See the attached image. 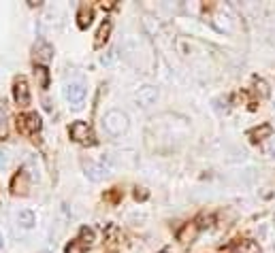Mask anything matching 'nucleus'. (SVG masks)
Listing matches in <instances>:
<instances>
[{"label": "nucleus", "mask_w": 275, "mask_h": 253, "mask_svg": "<svg viewBox=\"0 0 275 253\" xmlns=\"http://www.w3.org/2000/svg\"><path fill=\"white\" fill-rule=\"evenodd\" d=\"M128 115L124 111H118V108H113V111H109L107 115H105L103 119V128L107 130L111 137H122L124 132L128 130Z\"/></svg>", "instance_id": "1"}, {"label": "nucleus", "mask_w": 275, "mask_h": 253, "mask_svg": "<svg viewBox=\"0 0 275 253\" xmlns=\"http://www.w3.org/2000/svg\"><path fill=\"white\" fill-rule=\"evenodd\" d=\"M62 94H64L66 102H70V106L79 108V106L83 104V100H85V85L79 83V81H70V83L64 85Z\"/></svg>", "instance_id": "2"}, {"label": "nucleus", "mask_w": 275, "mask_h": 253, "mask_svg": "<svg viewBox=\"0 0 275 253\" xmlns=\"http://www.w3.org/2000/svg\"><path fill=\"white\" fill-rule=\"evenodd\" d=\"M68 134H70V139H73L75 143H81V145H94L96 143L94 132H92V128L85 121H75L68 128Z\"/></svg>", "instance_id": "3"}, {"label": "nucleus", "mask_w": 275, "mask_h": 253, "mask_svg": "<svg viewBox=\"0 0 275 253\" xmlns=\"http://www.w3.org/2000/svg\"><path fill=\"white\" fill-rule=\"evenodd\" d=\"M17 128H20L24 134H37L43 128L41 115L39 113H26L17 119Z\"/></svg>", "instance_id": "4"}, {"label": "nucleus", "mask_w": 275, "mask_h": 253, "mask_svg": "<svg viewBox=\"0 0 275 253\" xmlns=\"http://www.w3.org/2000/svg\"><path fill=\"white\" fill-rule=\"evenodd\" d=\"M13 98L20 106H28L30 104V87H28V81L24 77H17L15 83H13Z\"/></svg>", "instance_id": "5"}, {"label": "nucleus", "mask_w": 275, "mask_h": 253, "mask_svg": "<svg viewBox=\"0 0 275 253\" xmlns=\"http://www.w3.org/2000/svg\"><path fill=\"white\" fill-rule=\"evenodd\" d=\"M135 100L139 106H152L158 100V89L154 85H143L139 87V92L135 94Z\"/></svg>", "instance_id": "6"}, {"label": "nucleus", "mask_w": 275, "mask_h": 253, "mask_svg": "<svg viewBox=\"0 0 275 253\" xmlns=\"http://www.w3.org/2000/svg\"><path fill=\"white\" fill-rule=\"evenodd\" d=\"M83 168H85V175L90 177L92 181H101L109 175V166H105V162H83Z\"/></svg>", "instance_id": "7"}, {"label": "nucleus", "mask_w": 275, "mask_h": 253, "mask_svg": "<svg viewBox=\"0 0 275 253\" xmlns=\"http://www.w3.org/2000/svg\"><path fill=\"white\" fill-rule=\"evenodd\" d=\"M111 28H113V24H111V20H105L103 24H101V28L96 30V39H94V47L96 49H101L105 43L109 41V34H111Z\"/></svg>", "instance_id": "8"}, {"label": "nucleus", "mask_w": 275, "mask_h": 253, "mask_svg": "<svg viewBox=\"0 0 275 253\" xmlns=\"http://www.w3.org/2000/svg\"><path fill=\"white\" fill-rule=\"evenodd\" d=\"M34 56H37V60H41V62H49L54 58V47L45 41H39L34 45Z\"/></svg>", "instance_id": "9"}, {"label": "nucleus", "mask_w": 275, "mask_h": 253, "mask_svg": "<svg viewBox=\"0 0 275 253\" xmlns=\"http://www.w3.org/2000/svg\"><path fill=\"white\" fill-rule=\"evenodd\" d=\"M79 242H81L83 247H92L96 242V234L92 228H87V225H83L81 230H79Z\"/></svg>", "instance_id": "10"}, {"label": "nucleus", "mask_w": 275, "mask_h": 253, "mask_svg": "<svg viewBox=\"0 0 275 253\" xmlns=\"http://www.w3.org/2000/svg\"><path fill=\"white\" fill-rule=\"evenodd\" d=\"M271 132H273V128L269 123H262L260 128H254V130H250V139L252 141H262V139H271Z\"/></svg>", "instance_id": "11"}, {"label": "nucleus", "mask_w": 275, "mask_h": 253, "mask_svg": "<svg viewBox=\"0 0 275 253\" xmlns=\"http://www.w3.org/2000/svg\"><path fill=\"white\" fill-rule=\"evenodd\" d=\"M17 223H20L22 228L30 230V228H34V223H37V217H34L32 211H22L20 215H17Z\"/></svg>", "instance_id": "12"}, {"label": "nucleus", "mask_w": 275, "mask_h": 253, "mask_svg": "<svg viewBox=\"0 0 275 253\" xmlns=\"http://www.w3.org/2000/svg\"><path fill=\"white\" fill-rule=\"evenodd\" d=\"M197 234H199V225L188 223V225H184V230L179 232V240L181 242H192L194 238H197Z\"/></svg>", "instance_id": "13"}, {"label": "nucleus", "mask_w": 275, "mask_h": 253, "mask_svg": "<svg viewBox=\"0 0 275 253\" xmlns=\"http://www.w3.org/2000/svg\"><path fill=\"white\" fill-rule=\"evenodd\" d=\"M235 253H260V247L256 245L254 240L245 238V240H241V242H239V245L235 247Z\"/></svg>", "instance_id": "14"}, {"label": "nucleus", "mask_w": 275, "mask_h": 253, "mask_svg": "<svg viewBox=\"0 0 275 253\" xmlns=\"http://www.w3.org/2000/svg\"><path fill=\"white\" fill-rule=\"evenodd\" d=\"M34 77L39 79V85L45 89L49 85V70L45 66H34Z\"/></svg>", "instance_id": "15"}, {"label": "nucleus", "mask_w": 275, "mask_h": 253, "mask_svg": "<svg viewBox=\"0 0 275 253\" xmlns=\"http://www.w3.org/2000/svg\"><path fill=\"white\" fill-rule=\"evenodd\" d=\"M92 24V9L81 7L79 9V28H87Z\"/></svg>", "instance_id": "16"}, {"label": "nucleus", "mask_w": 275, "mask_h": 253, "mask_svg": "<svg viewBox=\"0 0 275 253\" xmlns=\"http://www.w3.org/2000/svg\"><path fill=\"white\" fill-rule=\"evenodd\" d=\"M254 85H256V92L260 89V96H262V98H267V96H269V87H267V83H264L262 79L256 77V79H254Z\"/></svg>", "instance_id": "17"}, {"label": "nucleus", "mask_w": 275, "mask_h": 253, "mask_svg": "<svg viewBox=\"0 0 275 253\" xmlns=\"http://www.w3.org/2000/svg\"><path fill=\"white\" fill-rule=\"evenodd\" d=\"M85 251V247L81 245L79 240H73L70 245H66V249H64V253H83Z\"/></svg>", "instance_id": "18"}, {"label": "nucleus", "mask_w": 275, "mask_h": 253, "mask_svg": "<svg viewBox=\"0 0 275 253\" xmlns=\"http://www.w3.org/2000/svg\"><path fill=\"white\" fill-rule=\"evenodd\" d=\"M7 166H9V156H7L5 149H0V170L7 168Z\"/></svg>", "instance_id": "19"}, {"label": "nucleus", "mask_w": 275, "mask_h": 253, "mask_svg": "<svg viewBox=\"0 0 275 253\" xmlns=\"http://www.w3.org/2000/svg\"><path fill=\"white\" fill-rule=\"evenodd\" d=\"M264 156H269V158H275V139L264 147Z\"/></svg>", "instance_id": "20"}, {"label": "nucleus", "mask_w": 275, "mask_h": 253, "mask_svg": "<svg viewBox=\"0 0 275 253\" xmlns=\"http://www.w3.org/2000/svg\"><path fill=\"white\" fill-rule=\"evenodd\" d=\"M135 198H137V200H139V198H141V200H145V198H147V192H139V189H137V192H135Z\"/></svg>", "instance_id": "21"}, {"label": "nucleus", "mask_w": 275, "mask_h": 253, "mask_svg": "<svg viewBox=\"0 0 275 253\" xmlns=\"http://www.w3.org/2000/svg\"><path fill=\"white\" fill-rule=\"evenodd\" d=\"M5 247V238H3V234H0V249Z\"/></svg>", "instance_id": "22"}, {"label": "nucleus", "mask_w": 275, "mask_h": 253, "mask_svg": "<svg viewBox=\"0 0 275 253\" xmlns=\"http://www.w3.org/2000/svg\"><path fill=\"white\" fill-rule=\"evenodd\" d=\"M158 253H173L171 249H162V251H158Z\"/></svg>", "instance_id": "23"}, {"label": "nucleus", "mask_w": 275, "mask_h": 253, "mask_svg": "<svg viewBox=\"0 0 275 253\" xmlns=\"http://www.w3.org/2000/svg\"><path fill=\"white\" fill-rule=\"evenodd\" d=\"M43 253H47V251H43Z\"/></svg>", "instance_id": "24"}]
</instances>
